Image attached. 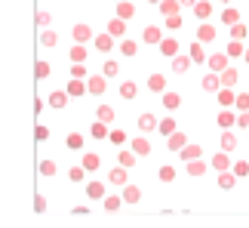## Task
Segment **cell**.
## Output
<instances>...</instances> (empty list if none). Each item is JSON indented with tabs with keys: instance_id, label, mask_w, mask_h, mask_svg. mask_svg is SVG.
<instances>
[{
	"instance_id": "7a4b0ae2",
	"label": "cell",
	"mask_w": 249,
	"mask_h": 228,
	"mask_svg": "<svg viewBox=\"0 0 249 228\" xmlns=\"http://www.w3.org/2000/svg\"><path fill=\"white\" fill-rule=\"evenodd\" d=\"M206 65L218 74V71H225V68H228V56H225V53H218V56H206Z\"/></svg>"
},
{
	"instance_id": "1f68e13d",
	"label": "cell",
	"mask_w": 249,
	"mask_h": 228,
	"mask_svg": "<svg viewBox=\"0 0 249 228\" xmlns=\"http://www.w3.org/2000/svg\"><path fill=\"white\" fill-rule=\"evenodd\" d=\"M191 62H206V53H203V46H200V43H191Z\"/></svg>"
},
{
	"instance_id": "44dd1931",
	"label": "cell",
	"mask_w": 249,
	"mask_h": 228,
	"mask_svg": "<svg viewBox=\"0 0 249 228\" xmlns=\"http://www.w3.org/2000/svg\"><path fill=\"white\" fill-rule=\"evenodd\" d=\"M92 139H108V123H102V120H92Z\"/></svg>"
},
{
	"instance_id": "b9f144b4",
	"label": "cell",
	"mask_w": 249,
	"mask_h": 228,
	"mask_svg": "<svg viewBox=\"0 0 249 228\" xmlns=\"http://www.w3.org/2000/svg\"><path fill=\"white\" fill-rule=\"evenodd\" d=\"M108 139L114 142V145H123V142H126V133L123 130H108Z\"/></svg>"
},
{
	"instance_id": "91938a15",
	"label": "cell",
	"mask_w": 249,
	"mask_h": 228,
	"mask_svg": "<svg viewBox=\"0 0 249 228\" xmlns=\"http://www.w3.org/2000/svg\"><path fill=\"white\" fill-rule=\"evenodd\" d=\"M166 25L169 28H181V19L178 16H166Z\"/></svg>"
},
{
	"instance_id": "e575fe53",
	"label": "cell",
	"mask_w": 249,
	"mask_h": 228,
	"mask_svg": "<svg viewBox=\"0 0 249 228\" xmlns=\"http://www.w3.org/2000/svg\"><path fill=\"white\" fill-rule=\"evenodd\" d=\"M120 53L123 56H136L139 53V43L136 40H120Z\"/></svg>"
},
{
	"instance_id": "60d3db41",
	"label": "cell",
	"mask_w": 249,
	"mask_h": 228,
	"mask_svg": "<svg viewBox=\"0 0 249 228\" xmlns=\"http://www.w3.org/2000/svg\"><path fill=\"white\" fill-rule=\"evenodd\" d=\"M222 22H225V25L240 22V13H237V9H225V13H222Z\"/></svg>"
},
{
	"instance_id": "6125c7cd",
	"label": "cell",
	"mask_w": 249,
	"mask_h": 228,
	"mask_svg": "<svg viewBox=\"0 0 249 228\" xmlns=\"http://www.w3.org/2000/svg\"><path fill=\"white\" fill-rule=\"evenodd\" d=\"M178 3H181V6H194L197 0H178Z\"/></svg>"
},
{
	"instance_id": "d6a6232c",
	"label": "cell",
	"mask_w": 249,
	"mask_h": 228,
	"mask_svg": "<svg viewBox=\"0 0 249 228\" xmlns=\"http://www.w3.org/2000/svg\"><path fill=\"white\" fill-rule=\"evenodd\" d=\"M136 93H139V90H136V83H132V80L120 83V96H123V99H136Z\"/></svg>"
},
{
	"instance_id": "ac0fdd59",
	"label": "cell",
	"mask_w": 249,
	"mask_h": 228,
	"mask_svg": "<svg viewBox=\"0 0 249 228\" xmlns=\"http://www.w3.org/2000/svg\"><path fill=\"white\" fill-rule=\"evenodd\" d=\"M160 37H163V34H160V28L148 25V28H145V34H142V40H145V43H160Z\"/></svg>"
},
{
	"instance_id": "7402d4cb",
	"label": "cell",
	"mask_w": 249,
	"mask_h": 228,
	"mask_svg": "<svg viewBox=\"0 0 249 228\" xmlns=\"http://www.w3.org/2000/svg\"><path fill=\"white\" fill-rule=\"evenodd\" d=\"M120 204H123V197H120V194H108V197H105V210H108V213H117V210H120Z\"/></svg>"
},
{
	"instance_id": "4fadbf2b",
	"label": "cell",
	"mask_w": 249,
	"mask_h": 228,
	"mask_svg": "<svg viewBox=\"0 0 249 228\" xmlns=\"http://www.w3.org/2000/svg\"><path fill=\"white\" fill-rule=\"evenodd\" d=\"M117 19H123V22H126V19H132V13H136V6L129 3V0H117Z\"/></svg>"
},
{
	"instance_id": "836d02e7",
	"label": "cell",
	"mask_w": 249,
	"mask_h": 228,
	"mask_svg": "<svg viewBox=\"0 0 249 228\" xmlns=\"http://www.w3.org/2000/svg\"><path fill=\"white\" fill-rule=\"evenodd\" d=\"M50 105L53 108H65V105H68V93H53V96H50Z\"/></svg>"
},
{
	"instance_id": "f35d334b",
	"label": "cell",
	"mask_w": 249,
	"mask_h": 228,
	"mask_svg": "<svg viewBox=\"0 0 249 228\" xmlns=\"http://www.w3.org/2000/svg\"><path fill=\"white\" fill-rule=\"evenodd\" d=\"M237 148V136H234V133H225V136H222V151H234Z\"/></svg>"
},
{
	"instance_id": "d6986e66",
	"label": "cell",
	"mask_w": 249,
	"mask_h": 228,
	"mask_svg": "<svg viewBox=\"0 0 249 228\" xmlns=\"http://www.w3.org/2000/svg\"><path fill=\"white\" fill-rule=\"evenodd\" d=\"M99 164H102V160H99V154H83V170H86V173H95V170H99Z\"/></svg>"
},
{
	"instance_id": "cb8c5ba5",
	"label": "cell",
	"mask_w": 249,
	"mask_h": 228,
	"mask_svg": "<svg viewBox=\"0 0 249 228\" xmlns=\"http://www.w3.org/2000/svg\"><path fill=\"white\" fill-rule=\"evenodd\" d=\"M86 194H89L92 201H99V197H105V185L102 182H89L86 185Z\"/></svg>"
},
{
	"instance_id": "ba28073f",
	"label": "cell",
	"mask_w": 249,
	"mask_h": 228,
	"mask_svg": "<svg viewBox=\"0 0 249 228\" xmlns=\"http://www.w3.org/2000/svg\"><path fill=\"white\" fill-rule=\"evenodd\" d=\"M157 6H160V13H163V16H178V6L181 3H178V0H160Z\"/></svg>"
},
{
	"instance_id": "bcb514c9",
	"label": "cell",
	"mask_w": 249,
	"mask_h": 228,
	"mask_svg": "<svg viewBox=\"0 0 249 228\" xmlns=\"http://www.w3.org/2000/svg\"><path fill=\"white\" fill-rule=\"evenodd\" d=\"M40 176H55V164H53V160H40Z\"/></svg>"
},
{
	"instance_id": "ee69618b",
	"label": "cell",
	"mask_w": 249,
	"mask_h": 228,
	"mask_svg": "<svg viewBox=\"0 0 249 228\" xmlns=\"http://www.w3.org/2000/svg\"><path fill=\"white\" fill-rule=\"evenodd\" d=\"M71 59H74V62H83V59H86V46H83V43L71 46Z\"/></svg>"
},
{
	"instance_id": "9c48e42d",
	"label": "cell",
	"mask_w": 249,
	"mask_h": 228,
	"mask_svg": "<svg viewBox=\"0 0 249 228\" xmlns=\"http://www.w3.org/2000/svg\"><path fill=\"white\" fill-rule=\"evenodd\" d=\"M89 37H92V28L89 25H74V40H77V43H86Z\"/></svg>"
},
{
	"instance_id": "6f0895ef",
	"label": "cell",
	"mask_w": 249,
	"mask_h": 228,
	"mask_svg": "<svg viewBox=\"0 0 249 228\" xmlns=\"http://www.w3.org/2000/svg\"><path fill=\"white\" fill-rule=\"evenodd\" d=\"M34 136L43 142V139H50V130H46V127H37V130H34Z\"/></svg>"
},
{
	"instance_id": "5b68a950",
	"label": "cell",
	"mask_w": 249,
	"mask_h": 228,
	"mask_svg": "<svg viewBox=\"0 0 249 228\" xmlns=\"http://www.w3.org/2000/svg\"><path fill=\"white\" fill-rule=\"evenodd\" d=\"M123 201H126V204H139V201H142V188L123 185Z\"/></svg>"
},
{
	"instance_id": "11a10c76",
	"label": "cell",
	"mask_w": 249,
	"mask_h": 228,
	"mask_svg": "<svg viewBox=\"0 0 249 228\" xmlns=\"http://www.w3.org/2000/svg\"><path fill=\"white\" fill-rule=\"evenodd\" d=\"M50 74V62H37V77H46Z\"/></svg>"
},
{
	"instance_id": "7c38bea8",
	"label": "cell",
	"mask_w": 249,
	"mask_h": 228,
	"mask_svg": "<svg viewBox=\"0 0 249 228\" xmlns=\"http://www.w3.org/2000/svg\"><path fill=\"white\" fill-rule=\"evenodd\" d=\"M132 151H136V154H151V142L145 139V136H139V139H132Z\"/></svg>"
},
{
	"instance_id": "f907efd6",
	"label": "cell",
	"mask_w": 249,
	"mask_h": 228,
	"mask_svg": "<svg viewBox=\"0 0 249 228\" xmlns=\"http://www.w3.org/2000/svg\"><path fill=\"white\" fill-rule=\"evenodd\" d=\"M83 173H86L83 167H74L71 173H68V179H71V182H83Z\"/></svg>"
},
{
	"instance_id": "4316f807",
	"label": "cell",
	"mask_w": 249,
	"mask_h": 228,
	"mask_svg": "<svg viewBox=\"0 0 249 228\" xmlns=\"http://www.w3.org/2000/svg\"><path fill=\"white\" fill-rule=\"evenodd\" d=\"M246 34H249V31H246L243 22H234V25H231V40H246Z\"/></svg>"
},
{
	"instance_id": "c3c4849f",
	"label": "cell",
	"mask_w": 249,
	"mask_h": 228,
	"mask_svg": "<svg viewBox=\"0 0 249 228\" xmlns=\"http://www.w3.org/2000/svg\"><path fill=\"white\" fill-rule=\"evenodd\" d=\"M117 71H120V65L114 62V59H111V62H105V77H114Z\"/></svg>"
},
{
	"instance_id": "83f0119b",
	"label": "cell",
	"mask_w": 249,
	"mask_h": 228,
	"mask_svg": "<svg viewBox=\"0 0 249 228\" xmlns=\"http://www.w3.org/2000/svg\"><path fill=\"white\" fill-rule=\"evenodd\" d=\"M95 120H102V123H111V120H114V108H111V105H102L99 111H95Z\"/></svg>"
},
{
	"instance_id": "e7e4bbea",
	"label": "cell",
	"mask_w": 249,
	"mask_h": 228,
	"mask_svg": "<svg viewBox=\"0 0 249 228\" xmlns=\"http://www.w3.org/2000/svg\"><path fill=\"white\" fill-rule=\"evenodd\" d=\"M148 3H160V0H148Z\"/></svg>"
},
{
	"instance_id": "74e56055",
	"label": "cell",
	"mask_w": 249,
	"mask_h": 228,
	"mask_svg": "<svg viewBox=\"0 0 249 228\" xmlns=\"http://www.w3.org/2000/svg\"><path fill=\"white\" fill-rule=\"evenodd\" d=\"M203 90H209V93H215V90H218V74H215V71L203 77Z\"/></svg>"
},
{
	"instance_id": "f546056e",
	"label": "cell",
	"mask_w": 249,
	"mask_h": 228,
	"mask_svg": "<svg viewBox=\"0 0 249 228\" xmlns=\"http://www.w3.org/2000/svg\"><path fill=\"white\" fill-rule=\"evenodd\" d=\"M234 182H237L234 173H228V170H222V173H218V185H222V188H234Z\"/></svg>"
},
{
	"instance_id": "d590c367",
	"label": "cell",
	"mask_w": 249,
	"mask_h": 228,
	"mask_svg": "<svg viewBox=\"0 0 249 228\" xmlns=\"http://www.w3.org/2000/svg\"><path fill=\"white\" fill-rule=\"evenodd\" d=\"M65 142H68V148H74V151L83 148V136H80V133H68V139H65Z\"/></svg>"
},
{
	"instance_id": "7dc6e473",
	"label": "cell",
	"mask_w": 249,
	"mask_h": 228,
	"mask_svg": "<svg viewBox=\"0 0 249 228\" xmlns=\"http://www.w3.org/2000/svg\"><path fill=\"white\" fill-rule=\"evenodd\" d=\"M136 164V151H123L120 154V167H132Z\"/></svg>"
},
{
	"instance_id": "9f6ffc18",
	"label": "cell",
	"mask_w": 249,
	"mask_h": 228,
	"mask_svg": "<svg viewBox=\"0 0 249 228\" xmlns=\"http://www.w3.org/2000/svg\"><path fill=\"white\" fill-rule=\"evenodd\" d=\"M237 127H246V130H249V108L240 114V117H237Z\"/></svg>"
},
{
	"instance_id": "f6af8a7d",
	"label": "cell",
	"mask_w": 249,
	"mask_h": 228,
	"mask_svg": "<svg viewBox=\"0 0 249 228\" xmlns=\"http://www.w3.org/2000/svg\"><path fill=\"white\" fill-rule=\"evenodd\" d=\"M234 176H237V179L249 176V164H246V160H237V164H234Z\"/></svg>"
},
{
	"instance_id": "816d5d0a",
	"label": "cell",
	"mask_w": 249,
	"mask_h": 228,
	"mask_svg": "<svg viewBox=\"0 0 249 228\" xmlns=\"http://www.w3.org/2000/svg\"><path fill=\"white\" fill-rule=\"evenodd\" d=\"M160 179H163V182H172V179H176V170H172V167H163V170H160Z\"/></svg>"
},
{
	"instance_id": "ffe728a7",
	"label": "cell",
	"mask_w": 249,
	"mask_h": 228,
	"mask_svg": "<svg viewBox=\"0 0 249 228\" xmlns=\"http://www.w3.org/2000/svg\"><path fill=\"white\" fill-rule=\"evenodd\" d=\"M197 40H203V43L215 40V28H213V25H200V31H197Z\"/></svg>"
},
{
	"instance_id": "f1b7e54d",
	"label": "cell",
	"mask_w": 249,
	"mask_h": 228,
	"mask_svg": "<svg viewBox=\"0 0 249 228\" xmlns=\"http://www.w3.org/2000/svg\"><path fill=\"white\" fill-rule=\"evenodd\" d=\"M234 123H237V117H234L231 111H222V114H218V127H222V130H231Z\"/></svg>"
},
{
	"instance_id": "be15d7a7",
	"label": "cell",
	"mask_w": 249,
	"mask_h": 228,
	"mask_svg": "<svg viewBox=\"0 0 249 228\" xmlns=\"http://www.w3.org/2000/svg\"><path fill=\"white\" fill-rule=\"evenodd\" d=\"M243 59H246V62H249V50H243Z\"/></svg>"
},
{
	"instance_id": "6da1fadb",
	"label": "cell",
	"mask_w": 249,
	"mask_h": 228,
	"mask_svg": "<svg viewBox=\"0 0 249 228\" xmlns=\"http://www.w3.org/2000/svg\"><path fill=\"white\" fill-rule=\"evenodd\" d=\"M105 90H108V77H99V74H92V77L86 80V93H92V96H102Z\"/></svg>"
},
{
	"instance_id": "603a6c76",
	"label": "cell",
	"mask_w": 249,
	"mask_h": 228,
	"mask_svg": "<svg viewBox=\"0 0 249 228\" xmlns=\"http://www.w3.org/2000/svg\"><path fill=\"white\" fill-rule=\"evenodd\" d=\"M213 167L218 170V173H222V170H228V167H231V160H228V151H218V154L213 157Z\"/></svg>"
},
{
	"instance_id": "52a82bcc",
	"label": "cell",
	"mask_w": 249,
	"mask_h": 228,
	"mask_svg": "<svg viewBox=\"0 0 249 228\" xmlns=\"http://www.w3.org/2000/svg\"><path fill=\"white\" fill-rule=\"evenodd\" d=\"M172 68H176L178 74H185V71L191 68V56H178V53H176V56H172Z\"/></svg>"
},
{
	"instance_id": "681fc988",
	"label": "cell",
	"mask_w": 249,
	"mask_h": 228,
	"mask_svg": "<svg viewBox=\"0 0 249 228\" xmlns=\"http://www.w3.org/2000/svg\"><path fill=\"white\" fill-rule=\"evenodd\" d=\"M218 102H222V105H231V102H234V93L231 90H218Z\"/></svg>"
},
{
	"instance_id": "8992f818",
	"label": "cell",
	"mask_w": 249,
	"mask_h": 228,
	"mask_svg": "<svg viewBox=\"0 0 249 228\" xmlns=\"http://www.w3.org/2000/svg\"><path fill=\"white\" fill-rule=\"evenodd\" d=\"M108 34L111 37H123V34H126V22H123V19H111V22H108Z\"/></svg>"
},
{
	"instance_id": "f5cc1de1",
	"label": "cell",
	"mask_w": 249,
	"mask_h": 228,
	"mask_svg": "<svg viewBox=\"0 0 249 228\" xmlns=\"http://www.w3.org/2000/svg\"><path fill=\"white\" fill-rule=\"evenodd\" d=\"M71 77H86V68H83V62H77V65H74V68H71Z\"/></svg>"
},
{
	"instance_id": "db71d44e",
	"label": "cell",
	"mask_w": 249,
	"mask_h": 228,
	"mask_svg": "<svg viewBox=\"0 0 249 228\" xmlns=\"http://www.w3.org/2000/svg\"><path fill=\"white\" fill-rule=\"evenodd\" d=\"M234 102H237V108H240V111L249 108V96H246V93H243V96H234Z\"/></svg>"
},
{
	"instance_id": "94428289",
	"label": "cell",
	"mask_w": 249,
	"mask_h": 228,
	"mask_svg": "<svg viewBox=\"0 0 249 228\" xmlns=\"http://www.w3.org/2000/svg\"><path fill=\"white\" fill-rule=\"evenodd\" d=\"M50 22V13H37V25H46Z\"/></svg>"
},
{
	"instance_id": "8fae6325",
	"label": "cell",
	"mask_w": 249,
	"mask_h": 228,
	"mask_svg": "<svg viewBox=\"0 0 249 228\" xmlns=\"http://www.w3.org/2000/svg\"><path fill=\"white\" fill-rule=\"evenodd\" d=\"M139 130H142V133L157 130V117H154V114H142V117H139Z\"/></svg>"
},
{
	"instance_id": "2e32d148",
	"label": "cell",
	"mask_w": 249,
	"mask_h": 228,
	"mask_svg": "<svg viewBox=\"0 0 249 228\" xmlns=\"http://www.w3.org/2000/svg\"><path fill=\"white\" fill-rule=\"evenodd\" d=\"M206 173V164L200 157H194V160H188V176H203Z\"/></svg>"
},
{
	"instance_id": "3957f363",
	"label": "cell",
	"mask_w": 249,
	"mask_h": 228,
	"mask_svg": "<svg viewBox=\"0 0 249 228\" xmlns=\"http://www.w3.org/2000/svg\"><path fill=\"white\" fill-rule=\"evenodd\" d=\"M185 142H188V136H185V133H176V130H172L169 136H166V148H172V151H178L181 145H185Z\"/></svg>"
},
{
	"instance_id": "277c9868",
	"label": "cell",
	"mask_w": 249,
	"mask_h": 228,
	"mask_svg": "<svg viewBox=\"0 0 249 228\" xmlns=\"http://www.w3.org/2000/svg\"><path fill=\"white\" fill-rule=\"evenodd\" d=\"M160 53H163L166 59H169V56H176L178 53V40H172V37H160Z\"/></svg>"
},
{
	"instance_id": "8d00e7d4",
	"label": "cell",
	"mask_w": 249,
	"mask_h": 228,
	"mask_svg": "<svg viewBox=\"0 0 249 228\" xmlns=\"http://www.w3.org/2000/svg\"><path fill=\"white\" fill-rule=\"evenodd\" d=\"M218 74H222V83H225V87H234V83H237V71L234 68H225V71H218Z\"/></svg>"
},
{
	"instance_id": "4dcf8cb0",
	"label": "cell",
	"mask_w": 249,
	"mask_h": 228,
	"mask_svg": "<svg viewBox=\"0 0 249 228\" xmlns=\"http://www.w3.org/2000/svg\"><path fill=\"white\" fill-rule=\"evenodd\" d=\"M111 182H114V185H126V167L111 170Z\"/></svg>"
},
{
	"instance_id": "9a60e30c",
	"label": "cell",
	"mask_w": 249,
	"mask_h": 228,
	"mask_svg": "<svg viewBox=\"0 0 249 228\" xmlns=\"http://www.w3.org/2000/svg\"><path fill=\"white\" fill-rule=\"evenodd\" d=\"M148 87L154 90V93H163L166 90V77H163V74H151V77H148Z\"/></svg>"
},
{
	"instance_id": "680465c9",
	"label": "cell",
	"mask_w": 249,
	"mask_h": 228,
	"mask_svg": "<svg viewBox=\"0 0 249 228\" xmlns=\"http://www.w3.org/2000/svg\"><path fill=\"white\" fill-rule=\"evenodd\" d=\"M40 43H46V46H53V43H55V34H53V31H46V34L40 37Z\"/></svg>"
},
{
	"instance_id": "d4e9b609",
	"label": "cell",
	"mask_w": 249,
	"mask_h": 228,
	"mask_svg": "<svg viewBox=\"0 0 249 228\" xmlns=\"http://www.w3.org/2000/svg\"><path fill=\"white\" fill-rule=\"evenodd\" d=\"M65 93H68V96L74 99V96H83V93H86V87L80 83V77H74V80L68 83V90H65Z\"/></svg>"
},
{
	"instance_id": "484cf974",
	"label": "cell",
	"mask_w": 249,
	"mask_h": 228,
	"mask_svg": "<svg viewBox=\"0 0 249 228\" xmlns=\"http://www.w3.org/2000/svg\"><path fill=\"white\" fill-rule=\"evenodd\" d=\"M163 105H166L169 111H176V108L181 105V96H178V93H163Z\"/></svg>"
},
{
	"instance_id": "ab89813d",
	"label": "cell",
	"mask_w": 249,
	"mask_h": 228,
	"mask_svg": "<svg viewBox=\"0 0 249 228\" xmlns=\"http://www.w3.org/2000/svg\"><path fill=\"white\" fill-rule=\"evenodd\" d=\"M157 130L163 133V136H169V133L176 130V120H172V117H166V120H157Z\"/></svg>"
},
{
	"instance_id": "7bdbcfd3",
	"label": "cell",
	"mask_w": 249,
	"mask_h": 228,
	"mask_svg": "<svg viewBox=\"0 0 249 228\" xmlns=\"http://www.w3.org/2000/svg\"><path fill=\"white\" fill-rule=\"evenodd\" d=\"M225 56H228V59H231V56H243V43H240V40H231V43H228V53H225Z\"/></svg>"
},
{
	"instance_id": "03108f58",
	"label": "cell",
	"mask_w": 249,
	"mask_h": 228,
	"mask_svg": "<svg viewBox=\"0 0 249 228\" xmlns=\"http://www.w3.org/2000/svg\"><path fill=\"white\" fill-rule=\"evenodd\" d=\"M222 3H231V0H222Z\"/></svg>"
},
{
	"instance_id": "e0dca14e",
	"label": "cell",
	"mask_w": 249,
	"mask_h": 228,
	"mask_svg": "<svg viewBox=\"0 0 249 228\" xmlns=\"http://www.w3.org/2000/svg\"><path fill=\"white\" fill-rule=\"evenodd\" d=\"M194 13L200 19H209V16H213V3H209V0H197V3H194Z\"/></svg>"
},
{
	"instance_id": "5bb4252c",
	"label": "cell",
	"mask_w": 249,
	"mask_h": 228,
	"mask_svg": "<svg viewBox=\"0 0 249 228\" xmlns=\"http://www.w3.org/2000/svg\"><path fill=\"white\" fill-rule=\"evenodd\" d=\"M178 154H181V160H194V157H200V145H188L185 142V145L178 148Z\"/></svg>"
},
{
	"instance_id": "30bf717a",
	"label": "cell",
	"mask_w": 249,
	"mask_h": 228,
	"mask_svg": "<svg viewBox=\"0 0 249 228\" xmlns=\"http://www.w3.org/2000/svg\"><path fill=\"white\" fill-rule=\"evenodd\" d=\"M111 46H114L111 34H99V37H95V50H99V53H111Z\"/></svg>"
}]
</instances>
